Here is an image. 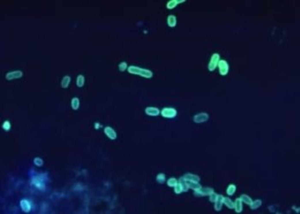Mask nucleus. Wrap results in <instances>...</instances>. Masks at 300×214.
<instances>
[{
    "label": "nucleus",
    "mask_w": 300,
    "mask_h": 214,
    "mask_svg": "<svg viewBox=\"0 0 300 214\" xmlns=\"http://www.w3.org/2000/svg\"><path fill=\"white\" fill-rule=\"evenodd\" d=\"M128 72L130 74H136V75H140L141 77L144 78H152L153 77V72L150 70L148 69H144L139 66H135V65H131L128 67Z\"/></svg>",
    "instance_id": "1"
},
{
    "label": "nucleus",
    "mask_w": 300,
    "mask_h": 214,
    "mask_svg": "<svg viewBox=\"0 0 300 214\" xmlns=\"http://www.w3.org/2000/svg\"><path fill=\"white\" fill-rule=\"evenodd\" d=\"M161 113L162 116H164L166 118H173L177 116L178 111L173 107H165L161 110Z\"/></svg>",
    "instance_id": "2"
},
{
    "label": "nucleus",
    "mask_w": 300,
    "mask_h": 214,
    "mask_svg": "<svg viewBox=\"0 0 300 214\" xmlns=\"http://www.w3.org/2000/svg\"><path fill=\"white\" fill-rule=\"evenodd\" d=\"M220 62V55L218 53H214L210 58L209 64H208V70L210 71H214L215 68L218 66V64Z\"/></svg>",
    "instance_id": "3"
},
{
    "label": "nucleus",
    "mask_w": 300,
    "mask_h": 214,
    "mask_svg": "<svg viewBox=\"0 0 300 214\" xmlns=\"http://www.w3.org/2000/svg\"><path fill=\"white\" fill-rule=\"evenodd\" d=\"M23 75V72L19 70H11V71L7 72L5 74V78L7 80H15V79H19L22 78Z\"/></svg>",
    "instance_id": "4"
},
{
    "label": "nucleus",
    "mask_w": 300,
    "mask_h": 214,
    "mask_svg": "<svg viewBox=\"0 0 300 214\" xmlns=\"http://www.w3.org/2000/svg\"><path fill=\"white\" fill-rule=\"evenodd\" d=\"M218 66H219V71L221 75H226L229 71V65L226 60H223V59L220 60Z\"/></svg>",
    "instance_id": "5"
},
{
    "label": "nucleus",
    "mask_w": 300,
    "mask_h": 214,
    "mask_svg": "<svg viewBox=\"0 0 300 214\" xmlns=\"http://www.w3.org/2000/svg\"><path fill=\"white\" fill-rule=\"evenodd\" d=\"M20 207H21L22 211L24 212L25 213H29L32 209L31 203L27 199H22L20 200Z\"/></svg>",
    "instance_id": "6"
},
{
    "label": "nucleus",
    "mask_w": 300,
    "mask_h": 214,
    "mask_svg": "<svg viewBox=\"0 0 300 214\" xmlns=\"http://www.w3.org/2000/svg\"><path fill=\"white\" fill-rule=\"evenodd\" d=\"M208 117H209V116L207 113L201 112V113H198L193 116V121L197 123H204V122L207 121Z\"/></svg>",
    "instance_id": "7"
},
{
    "label": "nucleus",
    "mask_w": 300,
    "mask_h": 214,
    "mask_svg": "<svg viewBox=\"0 0 300 214\" xmlns=\"http://www.w3.org/2000/svg\"><path fill=\"white\" fill-rule=\"evenodd\" d=\"M104 133L105 135L111 140H115L117 139V132L115 131L114 129H112V127H109V126H106L105 127L104 129Z\"/></svg>",
    "instance_id": "8"
},
{
    "label": "nucleus",
    "mask_w": 300,
    "mask_h": 214,
    "mask_svg": "<svg viewBox=\"0 0 300 214\" xmlns=\"http://www.w3.org/2000/svg\"><path fill=\"white\" fill-rule=\"evenodd\" d=\"M196 192V194L197 195H199V196H209L213 192H214V189L212 188H209V187H206V188H201L200 189H198L197 191H195Z\"/></svg>",
    "instance_id": "9"
},
{
    "label": "nucleus",
    "mask_w": 300,
    "mask_h": 214,
    "mask_svg": "<svg viewBox=\"0 0 300 214\" xmlns=\"http://www.w3.org/2000/svg\"><path fill=\"white\" fill-rule=\"evenodd\" d=\"M145 113L148 116H156L161 113V110H159V108L154 106H148L145 109Z\"/></svg>",
    "instance_id": "10"
},
{
    "label": "nucleus",
    "mask_w": 300,
    "mask_h": 214,
    "mask_svg": "<svg viewBox=\"0 0 300 214\" xmlns=\"http://www.w3.org/2000/svg\"><path fill=\"white\" fill-rule=\"evenodd\" d=\"M223 201H224V196L222 194H219L216 201L214 202V209L216 211H220L223 206Z\"/></svg>",
    "instance_id": "11"
},
{
    "label": "nucleus",
    "mask_w": 300,
    "mask_h": 214,
    "mask_svg": "<svg viewBox=\"0 0 300 214\" xmlns=\"http://www.w3.org/2000/svg\"><path fill=\"white\" fill-rule=\"evenodd\" d=\"M233 209L235 210V212L237 213H239L242 212V210H243V202H242V200H240V198H237V199L235 200V201H234Z\"/></svg>",
    "instance_id": "12"
},
{
    "label": "nucleus",
    "mask_w": 300,
    "mask_h": 214,
    "mask_svg": "<svg viewBox=\"0 0 300 214\" xmlns=\"http://www.w3.org/2000/svg\"><path fill=\"white\" fill-rule=\"evenodd\" d=\"M70 81H71V77L69 75H68V74H65V76H63V78L61 80V82H60L61 87L63 88H67L69 86Z\"/></svg>",
    "instance_id": "13"
},
{
    "label": "nucleus",
    "mask_w": 300,
    "mask_h": 214,
    "mask_svg": "<svg viewBox=\"0 0 300 214\" xmlns=\"http://www.w3.org/2000/svg\"><path fill=\"white\" fill-rule=\"evenodd\" d=\"M167 24L171 28H174L177 25V17L174 15H169L167 16Z\"/></svg>",
    "instance_id": "14"
},
{
    "label": "nucleus",
    "mask_w": 300,
    "mask_h": 214,
    "mask_svg": "<svg viewBox=\"0 0 300 214\" xmlns=\"http://www.w3.org/2000/svg\"><path fill=\"white\" fill-rule=\"evenodd\" d=\"M76 86L78 87H82L85 84V76L82 74H79L77 76H76Z\"/></svg>",
    "instance_id": "15"
},
{
    "label": "nucleus",
    "mask_w": 300,
    "mask_h": 214,
    "mask_svg": "<svg viewBox=\"0 0 300 214\" xmlns=\"http://www.w3.org/2000/svg\"><path fill=\"white\" fill-rule=\"evenodd\" d=\"M184 178L186 181H200V177L195 174L192 173H186L184 176Z\"/></svg>",
    "instance_id": "16"
},
{
    "label": "nucleus",
    "mask_w": 300,
    "mask_h": 214,
    "mask_svg": "<svg viewBox=\"0 0 300 214\" xmlns=\"http://www.w3.org/2000/svg\"><path fill=\"white\" fill-rule=\"evenodd\" d=\"M70 106H71V108L75 110H78L79 107H80V100L79 98L77 97H73L71 99V101H70Z\"/></svg>",
    "instance_id": "17"
},
{
    "label": "nucleus",
    "mask_w": 300,
    "mask_h": 214,
    "mask_svg": "<svg viewBox=\"0 0 300 214\" xmlns=\"http://www.w3.org/2000/svg\"><path fill=\"white\" fill-rule=\"evenodd\" d=\"M188 181L189 188L193 189L194 191H197L201 188V186L199 184V181Z\"/></svg>",
    "instance_id": "18"
},
{
    "label": "nucleus",
    "mask_w": 300,
    "mask_h": 214,
    "mask_svg": "<svg viewBox=\"0 0 300 214\" xmlns=\"http://www.w3.org/2000/svg\"><path fill=\"white\" fill-rule=\"evenodd\" d=\"M178 183L181 185V187H182L184 192L188 191V189L190 188H189V185H188V181L184 178V177H180V178L178 179Z\"/></svg>",
    "instance_id": "19"
},
{
    "label": "nucleus",
    "mask_w": 300,
    "mask_h": 214,
    "mask_svg": "<svg viewBox=\"0 0 300 214\" xmlns=\"http://www.w3.org/2000/svg\"><path fill=\"white\" fill-rule=\"evenodd\" d=\"M223 204H225L226 207H228L229 209H233L234 208V202L229 197H224Z\"/></svg>",
    "instance_id": "20"
},
{
    "label": "nucleus",
    "mask_w": 300,
    "mask_h": 214,
    "mask_svg": "<svg viewBox=\"0 0 300 214\" xmlns=\"http://www.w3.org/2000/svg\"><path fill=\"white\" fill-rule=\"evenodd\" d=\"M240 200H242V202L243 203H245L246 205H250L251 203H252V199L249 196V195H247V194H242L241 196H240Z\"/></svg>",
    "instance_id": "21"
},
{
    "label": "nucleus",
    "mask_w": 300,
    "mask_h": 214,
    "mask_svg": "<svg viewBox=\"0 0 300 214\" xmlns=\"http://www.w3.org/2000/svg\"><path fill=\"white\" fill-rule=\"evenodd\" d=\"M184 0H180V1H178V0H170L168 1L167 3V7L168 9H173L175 8L178 3H183Z\"/></svg>",
    "instance_id": "22"
},
{
    "label": "nucleus",
    "mask_w": 300,
    "mask_h": 214,
    "mask_svg": "<svg viewBox=\"0 0 300 214\" xmlns=\"http://www.w3.org/2000/svg\"><path fill=\"white\" fill-rule=\"evenodd\" d=\"M262 200H254V201H252V203L250 205V208L252 209V210H256V209H257V208H259L261 206H262Z\"/></svg>",
    "instance_id": "23"
},
{
    "label": "nucleus",
    "mask_w": 300,
    "mask_h": 214,
    "mask_svg": "<svg viewBox=\"0 0 300 214\" xmlns=\"http://www.w3.org/2000/svg\"><path fill=\"white\" fill-rule=\"evenodd\" d=\"M178 180L175 177H171L167 180V185L171 188H174L178 184Z\"/></svg>",
    "instance_id": "24"
},
{
    "label": "nucleus",
    "mask_w": 300,
    "mask_h": 214,
    "mask_svg": "<svg viewBox=\"0 0 300 214\" xmlns=\"http://www.w3.org/2000/svg\"><path fill=\"white\" fill-rule=\"evenodd\" d=\"M33 164H34L36 166H38V167H40V166H42V165H44V160H43L40 157H35V158H33Z\"/></svg>",
    "instance_id": "25"
},
{
    "label": "nucleus",
    "mask_w": 300,
    "mask_h": 214,
    "mask_svg": "<svg viewBox=\"0 0 300 214\" xmlns=\"http://www.w3.org/2000/svg\"><path fill=\"white\" fill-rule=\"evenodd\" d=\"M236 191V186L234 184H229L227 188V194L228 195H233Z\"/></svg>",
    "instance_id": "26"
},
{
    "label": "nucleus",
    "mask_w": 300,
    "mask_h": 214,
    "mask_svg": "<svg viewBox=\"0 0 300 214\" xmlns=\"http://www.w3.org/2000/svg\"><path fill=\"white\" fill-rule=\"evenodd\" d=\"M2 128L5 130V131H9L11 129V123L9 120H5L3 121V124H2Z\"/></svg>",
    "instance_id": "27"
},
{
    "label": "nucleus",
    "mask_w": 300,
    "mask_h": 214,
    "mask_svg": "<svg viewBox=\"0 0 300 214\" xmlns=\"http://www.w3.org/2000/svg\"><path fill=\"white\" fill-rule=\"evenodd\" d=\"M156 180L159 183H164L166 181V175L164 173H159L156 177Z\"/></svg>",
    "instance_id": "28"
},
{
    "label": "nucleus",
    "mask_w": 300,
    "mask_h": 214,
    "mask_svg": "<svg viewBox=\"0 0 300 214\" xmlns=\"http://www.w3.org/2000/svg\"><path fill=\"white\" fill-rule=\"evenodd\" d=\"M128 64H127V63L126 62H121L119 64H118V69H119V70L120 71H124V70H126L127 69H128Z\"/></svg>",
    "instance_id": "29"
},
{
    "label": "nucleus",
    "mask_w": 300,
    "mask_h": 214,
    "mask_svg": "<svg viewBox=\"0 0 300 214\" xmlns=\"http://www.w3.org/2000/svg\"><path fill=\"white\" fill-rule=\"evenodd\" d=\"M173 188H174V192H175L176 194H181L182 192H184V190H183L181 185H180L178 182V184H177Z\"/></svg>",
    "instance_id": "30"
},
{
    "label": "nucleus",
    "mask_w": 300,
    "mask_h": 214,
    "mask_svg": "<svg viewBox=\"0 0 300 214\" xmlns=\"http://www.w3.org/2000/svg\"><path fill=\"white\" fill-rule=\"evenodd\" d=\"M218 195L219 194H217L216 193H214V192H213L210 195H209V200L211 201V202H215L216 201V200H217V198H218Z\"/></svg>",
    "instance_id": "31"
}]
</instances>
